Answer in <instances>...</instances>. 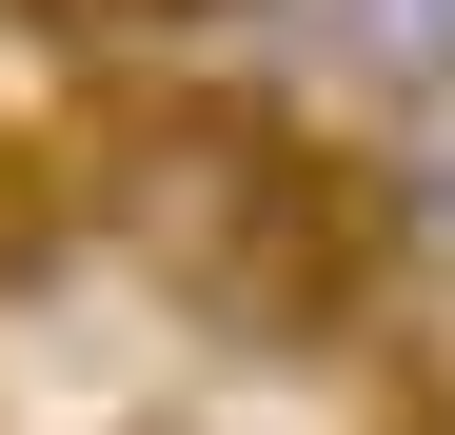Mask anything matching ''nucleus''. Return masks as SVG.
<instances>
[{"label": "nucleus", "mask_w": 455, "mask_h": 435, "mask_svg": "<svg viewBox=\"0 0 455 435\" xmlns=\"http://www.w3.org/2000/svg\"><path fill=\"white\" fill-rule=\"evenodd\" d=\"M40 20H198V0H40Z\"/></svg>", "instance_id": "nucleus-2"}, {"label": "nucleus", "mask_w": 455, "mask_h": 435, "mask_svg": "<svg viewBox=\"0 0 455 435\" xmlns=\"http://www.w3.org/2000/svg\"><path fill=\"white\" fill-rule=\"evenodd\" d=\"M337 80L376 119H435L455 99V0H337Z\"/></svg>", "instance_id": "nucleus-1"}]
</instances>
